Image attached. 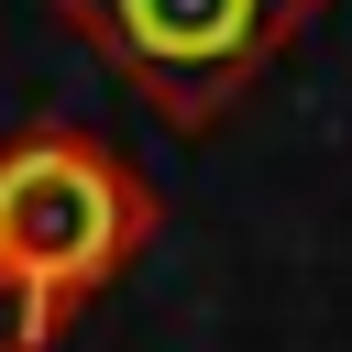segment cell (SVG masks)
<instances>
[{"label":"cell","mask_w":352,"mask_h":352,"mask_svg":"<svg viewBox=\"0 0 352 352\" xmlns=\"http://www.w3.org/2000/svg\"><path fill=\"white\" fill-rule=\"evenodd\" d=\"M154 253L143 165L88 121H22L0 143V352H55L88 297Z\"/></svg>","instance_id":"1"},{"label":"cell","mask_w":352,"mask_h":352,"mask_svg":"<svg viewBox=\"0 0 352 352\" xmlns=\"http://www.w3.org/2000/svg\"><path fill=\"white\" fill-rule=\"evenodd\" d=\"M55 11L165 132L231 121L253 77L319 22V0H55Z\"/></svg>","instance_id":"2"}]
</instances>
